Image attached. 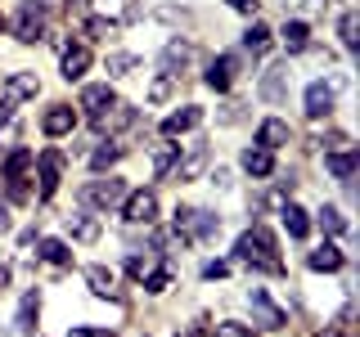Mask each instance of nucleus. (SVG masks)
Instances as JSON below:
<instances>
[{
	"label": "nucleus",
	"instance_id": "f257e3e1",
	"mask_svg": "<svg viewBox=\"0 0 360 337\" xmlns=\"http://www.w3.org/2000/svg\"><path fill=\"white\" fill-rule=\"evenodd\" d=\"M234 261H243L252 275H284V265H279V239L266 230L262 220H257L252 230L239 234V243H234Z\"/></svg>",
	"mask_w": 360,
	"mask_h": 337
},
{
	"label": "nucleus",
	"instance_id": "f03ea898",
	"mask_svg": "<svg viewBox=\"0 0 360 337\" xmlns=\"http://www.w3.org/2000/svg\"><path fill=\"white\" fill-rule=\"evenodd\" d=\"M131 189H127V180L122 176H99V180H86L82 189H77V198H82V207L90 211H117L122 207V198H127Z\"/></svg>",
	"mask_w": 360,
	"mask_h": 337
},
{
	"label": "nucleus",
	"instance_id": "7ed1b4c3",
	"mask_svg": "<svg viewBox=\"0 0 360 337\" xmlns=\"http://www.w3.org/2000/svg\"><path fill=\"white\" fill-rule=\"evenodd\" d=\"M90 126H95L99 135H108V140H117V135H127V131H140V108L117 99V104L104 108L99 117H90Z\"/></svg>",
	"mask_w": 360,
	"mask_h": 337
},
{
	"label": "nucleus",
	"instance_id": "20e7f679",
	"mask_svg": "<svg viewBox=\"0 0 360 337\" xmlns=\"http://www.w3.org/2000/svg\"><path fill=\"white\" fill-rule=\"evenodd\" d=\"M63 166H68V157L59 149H41L37 153V202H50L54 194H59V180H63Z\"/></svg>",
	"mask_w": 360,
	"mask_h": 337
},
{
	"label": "nucleus",
	"instance_id": "39448f33",
	"mask_svg": "<svg viewBox=\"0 0 360 337\" xmlns=\"http://www.w3.org/2000/svg\"><path fill=\"white\" fill-rule=\"evenodd\" d=\"M189 63H194V41L189 37H167V45L158 50V72L180 81V72H185Z\"/></svg>",
	"mask_w": 360,
	"mask_h": 337
},
{
	"label": "nucleus",
	"instance_id": "423d86ee",
	"mask_svg": "<svg viewBox=\"0 0 360 337\" xmlns=\"http://www.w3.org/2000/svg\"><path fill=\"white\" fill-rule=\"evenodd\" d=\"M117 211L127 225H158V194L153 189H131Z\"/></svg>",
	"mask_w": 360,
	"mask_h": 337
},
{
	"label": "nucleus",
	"instance_id": "0eeeda50",
	"mask_svg": "<svg viewBox=\"0 0 360 337\" xmlns=\"http://www.w3.org/2000/svg\"><path fill=\"white\" fill-rule=\"evenodd\" d=\"M207 162H212V149H207V140H194L185 153L176 157V166L167 176H176V185H189V180H198L202 171H207Z\"/></svg>",
	"mask_w": 360,
	"mask_h": 337
},
{
	"label": "nucleus",
	"instance_id": "6e6552de",
	"mask_svg": "<svg viewBox=\"0 0 360 337\" xmlns=\"http://www.w3.org/2000/svg\"><path fill=\"white\" fill-rule=\"evenodd\" d=\"M248 306H252V319L262 324L266 333H275V329H284V324H288V310L275 306L266 288H248Z\"/></svg>",
	"mask_w": 360,
	"mask_h": 337
},
{
	"label": "nucleus",
	"instance_id": "1a4fd4ad",
	"mask_svg": "<svg viewBox=\"0 0 360 337\" xmlns=\"http://www.w3.org/2000/svg\"><path fill=\"white\" fill-rule=\"evenodd\" d=\"M288 59L284 63H270L262 77H257V95H262V104H284L288 99Z\"/></svg>",
	"mask_w": 360,
	"mask_h": 337
},
{
	"label": "nucleus",
	"instance_id": "9d476101",
	"mask_svg": "<svg viewBox=\"0 0 360 337\" xmlns=\"http://www.w3.org/2000/svg\"><path fill=\"white\" fill-rule=\"evenodd\" d=\"M333 99H338V90L320 77V81H311V86H307V95H302V112H307L311 121H324V117L333 112Z\"/></svg>",
	"mask_w": 360,
	"mask_h": 337
},
{
	"label": "nucleus",
	"instance_id": "9b49d317",
	"mask_svg": "<svg viewBox=\"0 0 360 337\" xmlns=\"http://www.w3.org/2000/svg\"><path fill=\"white\" fill-rule=\"evenodd\" d=\"M202 126V108L198 104H180L176 112H167L162 117V140H176V135H189V131H198Z\"/></svg>",
	"mask_w": 360,
	"mask_h": 337
},
{
	"label": "nucleus",
	"instance_id": "f8f14e48",
	"mask_svg": "<svg viewBox=\"0 0 360 337\" xmlns=\"http://www.w3.org/2000/svg\"><path fill=\"white\" fill-rule=\"evenodd\" d=\"M90 63H95V54H90V45H68V50L59 54V77L63 81H86V72H90Z\"/></svg>",
	"mask_w": 360,
	"mask_h": 337
},
{
	"label": "nucleus",
	"instance_id": "ddd939ff",
	"mask_svg": "<svg viewBox=\"0 0 360 337\" xmlns=\"http://www.w3.org/2000/svg\"><path fill=\"white\" fill-rule=\"evenodd\" d=\"M234 77H239V59H234V54H217V59L207 63V72H202V86L225 95V90L234 86Z\"/></svg>",
	"mask_w": 360,
	"mask_h": 337
},
{
	"label": "nucleus",
	"instance_id": "4468645a",
	"mask_svg": "<svg viewBox=\"0 0 360 337\" xmlns=\"http://www.w3.org/2000/svg\"><path fill=\"white\" fill-rule=\"evenodd\" d=\"M5 32H14V41L18 45H37V41H45V14H32V9H22L18 5V14L9 18V27Z\"/></svg>",
	"mask_w": 360,
	"mask_h": 337
},
{
	"label": "nucleus",
	"instance_id": "2eb2a0df",
	"mask_svg": "<svg viewBox=\"0 0 360 337\" xmlns=\"http://www.w3.org/2000/svg\"><path fill=\"white\" fill-rule=\"evenodd\" d=\"M252 144H262V149H284V144H292V126L284 117H262L257 121V131H252Z\"/></svg>",
	"mask_w": 360,
	"mask_h": 337
},
{
	"label": "nucleus",
	"instance_id": "dca6fc26",
	"mask_svg": "<svg viewBox=\"0 0 360 337\" xmlns=\"http://www.w3.org/2000/svg\"><path fill=\"white\" fill-rule=\"evenodd\" d=\"M41 131L50 135V140H63V135L77 131V108L72 104H50L41 112Z\"/></svg>",
	"mask_w": 360,
	"mask_h": 337
},
{
	"label": "nucleus",
	"instance_id": "f3484780",
	"mask_svg": "<svg viewBox=\"0 0 360 337\" xmlns=\"http://www.w3.org/2000/svg\"><path fill=\"white\" fill-rule=\"evenodd\" d=\"M63 230H68V239H77V243H99V216L90 207L68 211V216H63Z\"/></svg>",
	"mask_w": 360,
	"mask_h": 337
},
{
	"label": "nucleus",
	"instance_id": "a211bd4d",
	"mask_svg": "<svg viewBox=\"0 0 360 337\" xmlns=\"http://www.w3.org/2000/svg\"><path fill=\"white\" fill-rule=\"evenodd\" d=\"M117 104V95H112V81H90L82 86V99H77V108L86 112V117H99L104 108Z\"/></svg>",
	"mask_w": 360,
	"mask_h": 337
},
{
	"label": "nucleus",
	"instance_id": "6ab92c4d",
	"mask_svg": "<svg viewBox=\"0 0 360 337\" xmlns=\"http://www.w3.org/2000/svg\"><path fill=\"white\" fill-rule=\"evenodd\" d=\"M239 166L252 180H270V176H275V153L262 149V144H248V149L239 153Z\"/></svg>",
	"mask_w": 360,
	"mask_h": 337
},
{
	"label": "nucleus",
	"instance_id": "aec40b11",
	"mask_svg": "<svg viewBox=\"0 0 360 337\" xmlns=\"http://www.w3.org/2000/svg\"><path fill=\"white\" fill-rule=\"evenodd\" d=\"M324 166L333 171V180L352 194V180H356V166H360V153L356 149H342V153H324Z\"/></svg>",
	"mask_w": 360,
	"mask_h": 337
},
{
	"label": "nucleus",
	"instance_id": "412c9836",
	"mask_svg": "<svg viewBox=\"0 0 360 337\" xmlns=\"http://www.w3.org/2000/svg\"><path fill=\"white\" fill-rule=\"evenodd\" d=\"M307 265L315 270V275H338V270L347 265V256H342L338 243H320L315 252H307Z\"/></svg>",
	"mask_w": 360,
	"mask_h": 337
},
{
	"label": "nucleus",
	"instance_id": "4be33fe9",
	"mask_svg": "<svg viewBox=\"0 0 360 337\" xmlns=\"http://www.w3.org/2000/svg\"><path fill=\"white\" fill-rule=\"evenodd\" d=\"M122 153H127V144H117V140H108V135H104V140L90 149V171H95V176L112 171V166L122 162Z\"/></svg>",
	"mask_w": 360,
	"mask_h": 337
},
{
	"label": "nucleus",
	"instance_id": "5701e85b",
	"mask_svg": "<svg viewBox=\"0 0 360 337\" xmlns=\"http://www.w3.org/2000/svg\"><path fill=\"white\" fill-rule=\"evenodd\" d=\"M37 315H41V288H27V292H22V301H18L14 329H18L22 337H32V333H37Z\"/></svg>",
	"mask_w": 360,
	"mask_h": 337
},
{
	"label": "nucleus",
	"instance_id": "b1692460",
	"mask_svg": "<svg viewBox=\"0 0 360 337\" xmlns=\"http://www.w3.org/2000/svg\"><path fill=\"white\" fill-rule=\"evenodd\" d=\"M279 220H284V230H288V239H307V234H311V216H307V211H302L297 207V202H292V198H284V202H279Z\"/></svg>",
	"mask_w": 360,
	"mask_h": 337
},
{
	"label": "nucleus",
	"instance_id": "393cba45",
	"mask_svg": "<svg viewBox=\"0 0 360 337\" xmlns=\"http://www.w3.org/2000/svg\"><path fill=\"white\" fill-rule=\"evenodd\" d=\"M221 234V216L207 207H194V216H189V239L194 243H212Z\"/></svg>",
	"mask_w": 360,
	"mask_h": 337
},
{
	"label": "nucleus",
	"instance_id": "a878e982",
	"mask_svg": "<svg viewBox=\"0 0 360 337\" xmlns=\"http://www.w3.org/2000/svg\"><path fill=\"white\" fill-rule=\"evenodd\" d=\"M279 37H284V50L288 54H307L311 50V22L307 18H288Z\"/></svg>",
	"mask_w": 360,
	"mask_h": 337
},
{
	"label": "nucleus",
	"instance_id": "bb28decb",
	"mask_svg": "<svg viewBox=\"0 0 360 337\" xmlns=\"http://www.w3.org/2000/svg\"><path fill=\"white\" fill-rule=\"evenodd\" d=\"M5 95L14 99V104L18 99H37L41 95V77L37 72H9L5 77Z\"/></svg>",
	"mask_w": 360,
	"mask_h": 337
},
{
	"label": "nucleus",
	"instance_id": "cd10ccee",
	"mask_svg": "<svg viewBox=\"0 0 360 337\" xmlns=\"http://www.w3.org/2000/svg\"><path fill=\"white\" fill-rule=\"evenodd\" d=\"M86 284L95 297H112V301H122L117 297V275H112L108 265H86Z\"/></svg>",
	"mask_w": 360,
	"mask_h": 337
},
{
	"label": "nucleus",
	"instance_id": "c85d7f7f",
	"mask_svg": "<svg viewBox=\"0 0 360 337\" xmlns=\"http://www.w3.org/2000/svg\"><path fill=\"white\" fill-rule=\"evenodd\" d=\"M32 166H37V153H32V149H14L5 162H0V180H27Z\"/></svg>",
	"mask_w": 360,
	"mask_h": 337
},
{
	"label": "nucleus",
	"instance_id": "c756f323",
	"mask_svg": "<svg viewBox=\"0 0 360 337\" xmlns=\"http://www.w3.org/2000/svg\"><path fill=\"white\" fill-rule=\"evenodd\" d=\"M270 41H275V32H270L262 18H252V22L243 27V50L252 54V59H257V54H266V50H270Z\"/></svg>",
	"mask_w": 360,
	"mask_h": 337
},
{
	"label": "nucleus",
	"instance_id": "7c9ffc66",
	"mask_svg": "<svg viewBox=\"0 0 360 337\" xmlns=\"http://www.w3.org/2000/svg\"><path fill=\"white\" fill-rule=\"evenodd\" d=\"M37 256L50 261V265H59V270L72 265V247H68L63 239H37Z\"/></svg>",
	"mask_w": 360,
	"mask_h": 337
},
{
	"label": "nucleus",
	"instance_id": "2f4dec72",
	"mask_svg": "<svg viewBox=\"0 0 360 337\" xmlns=\"http://www.w3.org/2000/svg\"><path fill=\"white\" fill-rule=\"evenodd\" d=\"M338 37H342L347 54L360 50V18H356V9H342V14H338Z\"/></svg>",
	"mask_w": 360,
	"mask_h": 337
},
{
	"label": "nucleus",
	"instance_id": "473e14b6",
	"mask_svg": "<svg viewBox=\"0 0 360 337\" xmlns=\"http://www.w3.org/2000/svg\"><path fill=\"white\" fill-rule=\"evenodd\" d=\"M315 220H320V230H324V234H333V239H342V234L352 230V220H347L338 207H329V202H324V207L315 211Z\"/></svg>",
	"mask_w": 360,
	"mask_h": 337
},
{
	"label": "nucleus",
	"instance_id": "72a5a7b5",
	"mask_svg": "<svg viewBox=\"0 0 360 337\" xmlns=\"http://www.w3.org/2000/svg\"><path fill=\"white\" fill-rule=\"evenodd\" d=\"M144 59L140 54H131V50H112L108 59H104V67H108V77H131L135 67H140Z\"/></svg>",
	"mask_w": 360,
	"mask_h": 337
},
{
	"label": "nucleus",
	"instance_id": "f704fd0d",
	"mask_svg": "<svg viewBox=\"0 0 360 337\" xmlns=\"http://www.w3.org/2000/svg\"><path fill=\"white\" fill-rule=\"evenodd\" d=\"M176 157H180V144H176V140L153 144V176H167V171L176 166Z\"/></svg>",
	"mask_w": 360,
	"mask_h": 337
},
{
	"label": "nucleus",
	"instance_id": "c9c22d12",
	"mask_svg": "<svg viewBox=\"0 0 360 337\" xmlns=\"http://www.w3.org/2000/svg\"><path fill=\"white\" fill-rule=\"evenodd\" d=\"M117 27H122V22L112 18V14H86V37L90 41H108Z\"/></svg>",
	"mask_w": 360,
	"mask_h": 337
},
{
	"label": "nucleus",
	"instance_id": "e433bc0d",
	"mask_svg": "<svg viewBox=\"0 0 360 337\" xmlns=\"http://www.w3.org/2000/svg\"><path fill=\"white\" fill-rule=\"evenodd\" d=\"M140 288L149 292V297H162V292L172 288V265H162V270H149V275L140 279Z\"/></svg>",
	"mask_w": 360,
	"mask_h": 337
},
{
	"label": "nucleus",
	"instance_id": "4c0bfd02",
	"mask_svg": "<svg viewBox=\"0 0 360 337\" xmlns=\"http://www.w3.org/2000/svg\"><path fill=\"white\" fill-rule=\"evenodd\" d=\"M172 90H176V77H162V72H158L153 86H149V104H167V99H172Z\"/></svg>",
	"mask_w": 360,
	"mask_h": 337
},
{
	"label": "nucleus",
	"instance_id": "58836bf2",
	"mask_svg": "<svg viewBox=\"0 0 360 337\" xmlns=\"http://www.w3.org/2000/svg\"><path fill=\"white\" fill-rule=\"evenodd\" d=\"M243 117H248V104H239V99H225L221 112H217L221 126H234V121H243Z\"/></svg>",
	"mask_w": 360,
	"mask_h": 337
},
{
	"label": "nucleus",
	"instance_id": "ea45409f",
	"mask_svg": "<svg viewBox=\"0 0 360 337\" xmlns=\"http://www.w3.org/2000/svg\"><path fill=\"white\" fill-rule=\"evenodd\" d=\"M217 337H257V329H248V324H239V319H221Z\"/></svg>",
	"mask_w": 360,
	"mask_h": 337
},
{
	"label": "nucleus",
	"instance_id": "a19ab883",
	"mask_svg": "<svg viewBox=\"0 0 360 337\" xmlns=\"http://www.w3.org/2000/svg\"><path fill=\"white\" fill-rule=\"evenodd\" d=\"M315 144H320L324 153H338V149H342V144H352V140H347L342 131H324V135H315Z\"/></svg>",
	"mask_w": 360,
	"mask_h": 337
},
{
	"label": "nucleus",
	"instance_id": "79ce46f5",
	"mask_svg": "<svg viewBox=\"0 0 360 337\" xmlns=\"http://www.w3.org/2000/svg\"><path fill=\"white\" fill-rule=\"evenodd\" d=\"M122 265H127V275H131V279H144V275H149V261H144L140 252H131V256H127Z\"/></svg>",
	"mask_w": 360,
	"mask_h": 337
},
{
	"label": "nucleus",
	"instance_id": "37998d69",
	"mask_svg": "<svg viewBox=\"0 0 360 337\" xmlns=\"http://www.w3.org/2000/svg\"><path fill=\"white\" fill-rule=\"evenodd\" d=\"M225 275H230V261H207L202 265V279H207V284L212 279H225Z\"/></svg>",
	"mask_w": 360,
	"mask_h": 337
},
{
	"label": "nucleus",
	"instance_id": "c03bdc74",
	"mask_svg": "<svg viewBox=\"0 0 360 337\" xmlns=\"http://www.w3.org/2000/svg\"><path fill=\"white\" fill-rule=\"evenodd\" d=\"M68 337H112L108 329H86V324H72V329H68Z\"/></svg>",
	"mask_w": 360,
	"mask_h": 337
},
{
	"label": "nucleus",
	"instance_id": "a18cd8bd",
	"mask_svg": "<svg viewBox=\"0 0 360 337\" xmlns=\"http://www.w3.org/2000/svg\"><path fill=\"white\" fill-rule=\"evenodd\" d=\"M9 230H14V220H9V202L5 198H0V239H5V234Z\"/></svg>",
	"mask_w": 360,
	"mask_h": 337
},
{
	"label": "nucleus",
	"instance_id": "49530a36",
	"mask_svg": "<svg viewBox=\"0 0 360 337\" xmlns=\"http://www.w3.org/2000/svg\"><path fill=\"white\" fill-rule=\"evenodd\" d=\"M225 5H230V9H239V14H248V18L257 14V0H225Z\"/></svg>",
	"mask_w": 360,
	"mask_h": 337
},
{
	"label": "nucleus",
	"instance_id": "de8ad7c7",
	"mask_svg": "<svg viewBox=\"0 0 360 337\" xmlns=\"http://www.w3.org/2000/svg\"><path fill=\"white\" fill-rule=\"evenodd\" d=\"M284 9H324V0H284Z\"/></svg>",
	"mask_w": 360,
	"mask_h": 337
},
{
	"label": "nucleus",
	"instance_id": "09e8293b",
	"mask_svg": "<svg viewBox=\"0 0 360 337\" xmlns=\"http://www.w3.org/2000/svg\"><path fill=\"white\" fill-rule=\"evenodd\" d=\"M54 0H22V9H32V14H50Z\"/></svg>",
	"mask_w": 360,
	"mask_h": 337
},
{
	"label": "nucleus",
	"instance_id": "8fccbe9b",
	"mask_svg": "<svg viewBox=\"0 0 360 337\" xmlns=\"http://www.w3.org/2000/svg\"><path fill=\"white\" fill-rule=\"evenodd\" d=\"M207 180H212V185H217V189H230V171H225V166H217V171H212Z\"/></svg>",
	"mask_w": 360,
	"mask_h": 337
},
{
	"label": "nucleus",
	"instance_id": "3c124183",
	"mask_svg": "<svg viewBox=\"0 0 360 337\" xmlns=\"http://www.w3.org/2000/svg\"><path fill=\"white\" fill-rule=\"evenodd\" d=\"M9 117H14V99H9V95H5V99H0V126H5V121H9Z\"/></svg>",
	"mask_w": 360,
	"mask_h": 337
},
{
	"label": "nucleus",
	"instance_id": "603ef678",
	"mask_svg": "<svg viewBox=\"0 0 360 337\" xmlns=\"http://www.w3.org/2000/svg\"><path fill=\"white\" fill-rule=\"evenodd\" d=\"M63 14L72 18V14H86V0H63Z\"/></svg>",
	"mask_w": 360,
	"mask_h": 337
},
{
	"label": "nucleus",
	"instance_id": "864d4df0",
	"mask_svg": "<svg viewBox=\"0 0 360 337\" xmlns=\"http://www.w3.org/2000/svg\"><path fill=\"white\" fill-rule=\"evenodd\" d=\"M9 279H14V270H9V265H0V292L9 288Z\"/></svg>",
	"mask_w": 360,
	"mask_h": 337
},
{
	"label": "nucleus",
	"instance_id": "5fc2aeb1",
	"mask_svg": "<svg viewBox=\"0 0 360 337\" xmlns=\"http://www.w3.org/2000/svg\"><path fill=\"white\" fill-rule=\"evenodd\" d=\"M5 27H9V18H5V14H0V32H5Z\"/></svg>",
	"mask_w": 360,
	"mask_h": 337
},
{
	"label": "nucleus",
	"instance_id": "6e6d98bb",
	"mask_svg": "<svg viewBox=\"0 0 360 337\" xmlns=\"http://www.w3.org/2000/svg\"><path fill=\"white\" fill-rule=\"evenodd\" d=\"M194 337H207V333H194Z\"/></svg>",
	"mask_w": 360,
	"mask_h": 337
}]
</instances>
